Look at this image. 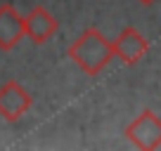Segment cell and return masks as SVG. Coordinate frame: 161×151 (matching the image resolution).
I'll list each match as a JSON object with an SVG mask.
<instances>
[{
  "instance_id": "4",
  "label": "cell",
  "mask_w": 161,
  "mask_h": 151,
  "mask_svg": "<svg viewBox=\"0 0 161 151\" xmlns=\"http://www.w3.org/2000/svg\"><path fill=\"white\" fill-rule=\"evenodd\" d=\"M114 52L123 64L133 66L149 52V40L135 29V26H126L114 40Z\"/></svg>"
},
{
  "instance_id": "3",
  "label": "cell",
  "mask_w": 161,
  "mask_h": 151,
  "mask_svg": "<svg viewBox=\"0 0 161 151\" xmlns=\"http://www.w3.org/2000/svg\"><path fill=\"white\" fill-rule=\"evenodd\" d=\"M33 99H31L29 90L17 81H7L5 85L0 87V116L5 121L14 123L24 116L26 111L31 109Z\"/></svg>"
},
{
  "instance_id": "6",
  "label": "cell",
  "mask_w": 161,
  "mask_h": 151,
  "mask_svg": "<svg viewBox=\"0 0 161 151\" xmlns=\"http://www.w3.org/2000/svg\"><path fill=\"white\" fill-rule=\"evenodd\" d=\"M24 21H26V38H31L36 45L47 43L52 35L59 31V21H57L45 7H33V10L24 17Z\"/></svg>"
},
{
  "instance_id": "7",
  "label": "cell",
  "mask_w": 161,
  "mask_h": 151,
  "mask_svg": "<svg viewBox=\"0 0 161 151\" xmlns=\"http://www.w3.org/2000/svg\"><path fill=\"white\" fill-rule=\"evenodd\" d=\"M137 3H140V5H145V7H149V5H154L156 0H137Z\"/></svg>"
},
{
  "instance_id": "1",
  "label": "cell",
  "mask_w": 161,
  "mask_h": 151,
  "mask_svg": "<svg viewBox=\"0 0 161 151\" xmlns=\"http://www.w3.org/2000/svg\"><path fill=\"white\" fill-rule=\"evenodd\" d=\"M69 57L88 76H100L102 69L116 57V52H114V43L107 40L100 29L90 26L69 45Z\"/></svg>"
},
{
  "instance_id": "2",
  "label": "cell",
  "mask_w": 161,
  "mask_h": 151,
  "mask_svg": "<svg viewBox=\"0 0 161 151\" xmlns=\"http://www.w3.org/2000/svg\"><path fill=\"white\" fill-rule=\"evenodd\" d=\"M126 137L142 151H152L161 146V118L154 111H142L140 116L126 128Z\"/></svg>"
},
{
  "instance_id": "5",
  "label": "cell",
  "mask_w": 161,
  "mask_h": 151,
  "mask_svg": "<svg viewBox=\"0 0 161 151\" xmlns=\"http://www.w3.org/2000/svg\"><path fill=\"white\" fill-rule=\"evenodd\" d=\"M26 35V21L12 3L0 5V50H14Z\"/></svg>"
}]
</instances>
